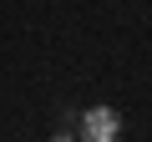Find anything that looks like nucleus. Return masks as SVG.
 Listing matches in <instances>:
<instances>
[{
    "label": "nucleus",
    "instance_id": "f257e3e1",
    "mask_svg": "<svg viewBox=\"0 0 152 142\" xmlns=\"http://www.w3.org/2000/svg\"><path fill=\"white\" fill-rule=\"evenodd\" d=\"M76 137L81 142H122V112L117 107H86L76 117Z\"/></svg>",
    "mask_w": 152,
    "mask_h": 142
},
{
    "label": "nucleus",
    "instance_id": "f03ea898",
    "mask_svg": "<svg viewBox=\"0 0 152 142\" xmlns=\"http://www.w3.org/2000/svg\"><path fill=\"white\" fill-rule=\"evenodd\" d=\"M51 142H81V137H76V127H61V132H51Z\"/></svg>",
    "mask_w": 152,
    "mask_h": 142
}]
</instances>
